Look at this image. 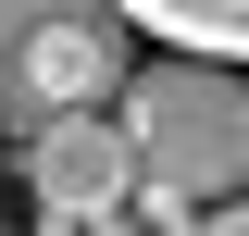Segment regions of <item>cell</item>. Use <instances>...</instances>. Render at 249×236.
Returning <instances> with one entry per match:
<instances>
[{
  "mask_svg": "<svg viewBox=\"0 0 249 236\" xmlns=\"http://www.w3.org/2000/svg\"><path fill=\"white\" fill-rule=\"evenodd\" d=\"M124 149H137V211L150 224H199V211H237V174H249V75L224 62H137L124 75Z\"/></svg>",
  "mask_w": 249,
  "mask_h": 236,
  "instance_id": "obj_1",
  "label": "cell"
},
{
  "mask_svg": "<svg viewBox=\"0 0 249 236\" xmlns=\"http://www.w3.org/2000/svg\"><path fill=\"white\" fill-rule=\"evenodd\" d=\"M124 13L112 0H0V137L25 149L75 112L124 100Z\"/></svg>",
  "mask_w": 249,
  "mask_h": 236,
  "instance_id": "obj_2",
  "label": "cell"
},
{
  "mask_svg": "<svg viewBox=\"0 0 249 236\" xmlns=\"http://www.w3.org/2000/svg\"><path fill=\"white\" fill-rule=\"evenodd\" d=\"M25 186H37V211H50L62 236H75V224H124L137 149H124L112 112H75V124H50V137H25Z\"/></svg>",
  "mask_w": 249,
  "mask_h": 236,
  "instance_id": "obj_3",
  "label": "cell"
},
{
  "mask_svg": "<svg viewBox=\"0 0 249 236\" xmlns=\"http://www.w3.org/2000/svg\"><path fill=\"white\" fill-rule=\"evenodd\" d=\"M112 13L150 25L175 62H224V75L249 62V0H112Z\"/></svg>",
  "mask_w": 249,
  "mask_h": 236,
  "instance_id": "obj_4",
  "label": "cell"
},
{
  "mask_svg": "<svg viewBox=\"0 0 249 236\" xmlns=\"http://www.w3.org/2000/svg\"><path fill=\"white\" fill-rule=\"evenodd\" d=\"M187 236H249V211H199V224H187Z\"/></svg>",
  "mask_w": 249,
  "mask_h": 236,
  "instance_id": "obj_5",
  "label": "cell"
},
{
  "mask_svg": "<svg viewBox=\"0 0 249 236\" xmlns=\"http://www.w3.org/2000/svg\"><path fill=\"white\" fill-rule=\"evenodd\" d=\"M0 236H13V224H0Z\"/></svg>",
  "mask_w": 249,
  "mask_h": 236,
  "instance_id": "obj_6",
  "label": "cell"
},
{
  "mask_svg": "<svg viewBox=\"0 0 249 236\" xmlns=\"http://www.w3.org/2000/svg\"><path fill=\"white\" fill-rule=\"evenodd\" d=\"M50 236H62V224H50Z\"/></svg>",
  "mask_w": 249,
  "mask_h": 236,
  "instance_id": "obj_7",
  "label": "cell"
}]
</instances>
